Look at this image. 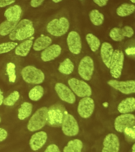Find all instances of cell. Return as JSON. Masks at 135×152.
Here are the masks:
<instances>
[{
    "instance_id": "7",
    "label": "cell",
    "mask_w": 135,
    "mask_h": 152,
    "mask_svg": "<svg viewBox=\"0 0 135 152\" xmlns=\"http://www.w3.org/2000/svg\"><path fill=\"white\" fill-rule=\"evenodd\" d=\"M68 83L72 91L78 97L83 98L92 95L90 86L84 81L73 78L69 79Z\"/></svg>"
},
{
    "instance_id": "13",
    "label": "cell",
    "mask_w": 135,
    "mask_h": 152,
    "mask_svg": "<svg viewBox=\"0 0 135 152\" xmlns=\"http://www.w3.org/2000/svg\"><path fill=\"white\" fill-rule=\"evenodd\" d=\"M60 99L66 103L73 104L76 102V96L73 91L63 83H58L54 88Z\"/></svg>"
},
{
    "instance_id": "11",
    "label": "cell",
    "mask_w": 135,
    "mask_h": 152,
    "mask_svg": "<svg viewBox=\"0 0 135 152\" xmlns=\"http://www.w3.org/2000/svg\"><path fill=\"white\" fill-rule=\"evenodd\" d=\"M107 84L115 90H118L124 94H130L135 93V81H118L111 80L107 82Z\"/></svg>"
},
{
    "instance_id": "45",
    "label": "cell",
    "mask_w": 135,
    "mask_h": 152,
    "mask_svg": "<svg viewBox=\"0 0 135 152\" xmlns=\"http://www.w3.org/2000/svg\"><path fill=\"white\" fill-rule=\"evenodd\" d=\"M1 116H0V123H1Z\"/></svg>"
},
{
    "instance_id": "35",
    "label": "cell",
    "mask_w": 135,
    "mask_h": 152,
    "mask_svg": "<svg viewBox=\"0 0 135 152\" xmlns=\"http://www.w3.org/2000/svg\"><path fill=\"white\" fill-rule=\"evenodd\" d=\"M121 29L123 36L128 38H131L134 35V31L132 27L126 26H124Z\"/></svg>"
},
{
    "instance_id": "17",
    "label": "cell",
    "mask_w": 135,
    "mask_h": 152,
    "mask_svg": "<svg viewBox=\"0 0 135 152\" xmlns=\"http://www.w3.org/2000/svg\"><path fill=\"white\" fill-rule=\"evenodd\" d=\"M61 50L59 45L54 44L50 45L41 52V59L44 62L51 61L60 55Z\"/></svg>"
},
{
    "instance_id": "29",
    "label": "cell",
    "mask_w": 135,
    "mask_h": 152,
    "mask_svg": "<svg viewBox=\"0 0 135 152\" xmlns=\"http://www.w3.org/2000/svg\"><path fill=\"white\" fill-rule=\"evenodd\" d=\"M86 39L92 52H95L99 49L101 45L100 41L95 35L92 33H88L86 35Z\"/></svg>"
},
{
    "instance_id": "31",
    "label": "cell",
    "mask_w": 135,
    "mask_h": 152,
    "mask_svg": "<svg viewBox=\"0 0 135 152\" xmlns=\"http://www.w3.org/2000/svg\"><path fill=\"white\" fill-rule=\"evenodd\" d=\"M20 97L19 92L17 91H14L4 100L3 103L7 106H12L17 102Z\"/></svg>"
},
{
    "instance_id": "41",
    "label": "cell",
    "mask_w": 135,
    "mask_h": 152,
    "mask_svg": "<svg viewBox=\"0 0 135 152\" xmlns=\"http://www.w3.org/2000/svg\"><path fill=\"white\" fill-rule=\"evenodd\" d=\"M3 94V91L0 89V106L3 104V101H4V96Z\"/></svg>"
},
{
    "instance_id": "3",
    "label": "cell",
    "mask_w": 135,
    "mask_h": 152,
    "mask_svg": "<svg viewBox=\"0 0 135 152\" xmlns=\"http://www.w3.org/2000/svg\"><path fill=\"white\" fill-rule=\"evenodd\" d=\"M21 75L23 80L29 84H41L45 79L44 72L40 69L32 65L23 68L21 71Z\"/></svg>"
},
{
    "instance_id": "43",
    "label": "cell",
    "mask_w": 135,
    "mask_h": 152,
    "mask_svg": "<svg viewBox=\"0 0 135 152\" xmlns=\"http://www.w3.org/2000/svg\"><path fill=\"white\" fill-rule=\"evenodd\" d=\"M61 1H53V2L55 3H59V2H61Z\"/></svg>"
},
{
    "instance_id": "2",
    "label": "cell",
    "mask_w": 135,
    "mask_h": 152,
    "mask_svg": "<svg viewBox=\"0 0 135 152\" xmlns=\"http://www.w3.org/2000/svg\"><path fill=\"white\" fill-rule=\"evenodd\" d=\"M48 108L44 107L39 108L31 118L27 128L29 131L40 130L45 126L47 122Z\"/></svg>"
},
{
    "instance_id": "15",
    "label": "cell",
    "mask_w": 135,
    "mask_h": 152,
    "mask_svg": "<svg viewBox=\"0 0 135 152\" xmlns=\"http://www.w3.org/2000/svg\"><path fill=\"white\" fill-rule=\"evenodd\" d=\"M120 145L118 136L116 134L111 133L107 135L104 138L102 152H118Z\"/></svg>"
},
{
    "instance_id": "34",
    "label": "cell",
    "mask_w": 135,
    "mask_h": 152,
    "mask_svg": "<svg viewBox=\"0 0 135 152\" xmlns=\"http://www.w3.org/2000/svg\"><path fill=\"white\" fill-rule=\"evenodd\" d=\"M18 45V43L15 42H8L0 44V54H3L10 52L16 48Z\"/></svg>"
},
{
    "instance_id": "30",
    "label": "cell",
    "mask_w": 135,
    "mask_h": 152,
    "mask_svg": "<svg viewBox=\"0 0 135 152\" xmlns=\"http://www.w3.org/2000/svg\"><path fill=\"white\" fill-rule=\"evenodd\" d=\"M44 89L41 86H36L32 88L29 93V97L31 100L36 102L43 97Z\"/></svg>"
},
{
    "instance_id": "4",
    "label": "cell",
    "mask_w": 135,
    "mask_h": 152,
    "mask_svg": "<svg viewBox=\"0 0 135 152\" xmlns=\"http://www.w3.org/2000/svg\"><path fill=\"white\" fill-rule=\"evenodd\" d=\"M70 24L67 18L61 17L54 19L48 23L47 26V31L52 35L61 37L66 34L69 29Z\"/></svg>"
},
{
    "instance_id": "24",
    "label": "cell",
    "mask_w": 135,
    "mask_h": 152,
    "mask_svg": "<svg viewBox=\"0 0 135 152\" xmlns=\"http://www.w3.org/2000/svg\"><path fill=\"white\" fill-rule=\"evenodd\" d=\"M83 142L79 139L71 140L63 148V152H82Z\"/></svg>"
},
{
    "instance_id": "22",
    "label": "cell",
    "mask_w": 135,
    "mask_h": 152,
    "mask_svg": "<svg viewBox=\"0 0 135 152\" xmlns=\"http://www.w3.org/2000/svg\"><path fill=\"white\" fill-rule=\"evenodd\" d=\"M34 42L31 40H27L16 46L15 53L21 57H26L29 54L32 47Z\"/></svg>"
},
{
    "instance_id": "20",
    "label": "cell",
    "mask_w": 135,
    "mask_h": 152,
    "mask_svg": "<svg viewBox=\"0 0 135 152\" xmlns=\"http://www.w3.org/2000/svg\"><path fill=\"white\" fill-rule=\"evenodd\" d=\"M117 109L119 113L123 114L133 112L135 110L134 97H128L123 100L118 104Z\"/></svg>"
},
{
    "instance_id": "21",
    "label": "cell",
    "mask_w": 135,
    "mask_h": 152,
    "mask_svg": "<svg viewBox=\"0 0 135 152\" xmlns=\"http://www.w3.org/2000/svg\"><path fill=\"white\" fill-rule=\"evenodd\" d=\"M52 41L51 38L47 36L39 37L33 43V49L37 52L44 50L51 45Z\"/></svg>"
},
{
    "instance_id": "16",
    "label": "cell",
    "mask_w": 135,
    "mask_h": 152,
    "mask_svg": "<svg viewBox=\"0 0 135 152\" xmlns=\"http://www.w3.org/2000/svg\"><path fill=\"white\" fill-rule=\"evenodd\" d=\"M48 135L47 133L40 131L35 133L29 141V145L34 151H37L42 148L47 142Z\"/></svg>"
},
{
    "instance_id": "1",
    "label": "cell",
    "mask_w": 135,
    "mask_h": 152,
    "mask_svg": "<svg viewBox=\"0 0 135 152\" xmlns=\"http://www.w3.org/2000/svg\"><path fill=\"white\" fill-rule=\"evenodd\" d=\"M35 33L33 21L28 19H23L19 22L12 32L9 38L12 41H22L32 36Z\"/></svg>"
},
{
    "instance_id": "42",
    "label": "cell",
    "mask_w": 135,
    "mask_h": 152,
    "mask_svg": "<svg viewBox=\"0 0 135 152\" xmlns=\"http://www.w3.org/2000/svg\"><path fill=\"white\" fill-rule=\"evenodd\" d=\"M132 152H135V144L134 143L132 147Z\"/></svg>"
},
{
    "instance_id": "23",
    "label": "cell",
    "mask_w": 135,
    "mask_h": 152,
    "mask_svg": "<svg viewBox=\"0 0 135 152\" xmlns=\"http://www.w3.org/2000/svg\"><path fill=\"white\" fill-rule=\"evenodd\" d=\"M32 110V104L29 102H24L18 109V118L21 121L24 120L31 115Z\"/></svg>"
},
{
    "instance_id": "44",
    "label": "cell",
    "mask_w": 135,
    "mask_h": 152,
    "mask_svg": "<svg viewBox=\"0 0 135 152\" xmlns=\"http://www.w3.org/2000/svg\"><path fill=\"white\" fill-rule=\"evenodd\" d=\"M131 1V2H133V3H135V0H134V1Z\"/></svg>"
},
{
    "instance_id": "5",
    "label": "cell",
    "mask_w": 135,
    "mask_h": 152,
    "mask_svg": "<svg viewBox=\"0 0 135 152\" xmlns=\"http://www.w3.org/2000/svg\"><path fill=\"white\" fill-rule=\"evenodd\" d=\"M66 114V109L61 104L52 105L48 109L47 122L51 126H61Z\"/></svg>"
},
{
    "instance_id": "33",
    "label": "cell",
    "mask_w": 135,
    "mask_h": 152,
    "mask_svg": "<svg viewBox=\"0 0 135 152\" xmlns=\"http://www.w3.org/2000/svg\"><path fill=\"white\" fill-rule=\"evenodd\" d=\"M109 36L114 41L120 42L124 40L125 37L123 36L121 28L114 27L110 31Z\"/></svg>"
},
{
    "instance_id": "10",
    "label": "cell",
    "mask_w": 135,
    "mask_h": 152,
    "mask_svg": "<svg viewBox=\"0 0 135 152\" xmlns=\"http://www.w3.org/2000/svg\"><path fill=\"white\" fill-rule=\"evenodd\" d=\"M63 132L67 136L77 135L79 131V124L74 116L70 114L65 115L61 124Z\"/></svg>"
},
{
    "instance_id": "32",
    "label": "cell",
    "mask_w": 135,
    "mask_h": 152,
    "mask_svg": "<svg viewBox=\"0 0 135 152\" xmlns=\"http://www.w3.org/2000/svg\"><path fill=\"white\" fill-rule=\"evenodd\" d=\"M16 66L12 62L8 63L6 66V72L9 77V82L15 83L16 79Z\"/></svg>"
},
{
    "instance_id": "12",
    "label": "cell",
    "mask_w": 135,
    "mask_h": 152,
    "mask_svg": "<svg viewBox=\"0 0 135 152\" xmlns=\"http://www.w3.org/2000/svg\"><path fill=\"white\" fill-rule=\"evenodd\" d=\"M94 108V102L92 98L83 97L80 100L78 104V113L82 118H88L93 114Z\"/></svg>"
},
{
    "instance_id": "19",
    "label": "cell",
    "mask_w": 135,
    "mask_h": 152,
    "mask_svg": "<svg viewBox=\"0 0 135 152\" xmlns=\"http://www.w3.org/2000/svg\"><path fill=\"white\" fill-rule=\"evenodd\" d=\"M22 8L18 5H15L8 8L4 12V15L7 20L10 22L19 21L22 15Z\"/></svg>"
},
{
    "instance_id": "40",
    "label": "cell",
    "mask_w": 135,
    "mask_h": 152,
    "mask_svg": "<svg viewBox=\"0 0 135 152\" xmlns=\"http://www.w3.org/2000/svg\"><path fill=\"white\" fill-rule=\"evenodd\" d=\"M93 2L96 3V4L99 6V7H103L106 6L107 4V2H108V0H105V1H98V0H94Z\"/></svg>"
},
{
    "instance_id": "6",
    "label": "cell",
    "mask_w": 135,
    "mask_h": 152,
    "mask_svg": "<svg viewBox=\"0 0 135 152\" xmlns=\"http://www.w3.org/2000/svg\"><path fill=\"white\" fill-rule=\"evenodd\" d=\"M124 55L123 51L117 49L114 51L109 69L111 75L115 78L120 77L123 71Z\"/></svg>"
},
{
    "instance_id": "26",
    "label": "cell",
    "mask_w": 135,
    "mask_h": 152,
    "mask_svg": "<svg viewBox=\"0 0 135 152\" xmlns=\"http://www.w3.org/2000/svg\"><path fill=\"white\" fill-rule=\"evenodd\" d=\"M74 69V65L69 58H67L60 63L58 71L63 74L69 75L73 72Z\"/></svg>"
},
{
    "instance_id": "8",
    "label": "cell",
    "mask_w": 135,
    "mask_h": 152,
    "mask_svg": "<svg viewBox=\"0 0 135 152\" xmlns=\"http://www.w3.org/2000/svg\"><path fill=\"white\" fill-rule=\"evenodd\" d=\"M94 70L93 59L89 56L82 59L78 66V72L82 79L86 81L90 80Z\"/></svg>"
},
{
    "instance_id": "37",
    "label": "cell",
    "mask_w": 135,
    "mask_h": 152,
    "mask_svg": "<svg viewBox=\"0 0 135 152\" xmlns=\"http://www.w3.org/2000/svg\"><path fill=\"white\" fill-rule=\"evenodd\" d=\"M7 137V132L5 129L0 128V142L4 141Z\"/></svg>"
},
{
    "instance_id": "39",
    "label": "cell",
    "mask_w": 135,
    "mask_h": 152,
    "mask_svg": "<svg viewBox=\"0 0 135 152\" xmlns=\"http://www.w3.org/2000/svg\"><path fill=\"white\" fill-rule=\"evenodd\" d=\"M16 2L15 1H0V8H3Z\"/></svg>"
},
{
    "instance_id": "28",
    "label": "cell",
    "mask_w": 135,
    "mask_h": 152,
    "mask_svg": "<svg viewBox=\"0 0 135 152\" xmlns=\"http://www.w3.org/2000/svg\"><path fill=\"white\" fill-rule=\"evenodd\" d=\"M89 17L91 22L95 26H100L104 22V14L100 12L98 10H91L89 13Z\"/></svg>"
},
{
    "instance_id": "9",
    "label": "cell",
    "mask_w": 135,
    "mask_h": 152,
    "mask_svg": "<svg viewBox=\"0 0 135 152\" xmlns=\"http://www.w3.org/2000/svg\"><path fill=\"white\" fill-rule=\"evenodd\" d=\"M135 124V117L133 114H122L115 118L114 126L117 131L123 133L127 128H134Z\"/></svg>"
},
{
    "instance_id": "25",
    "label": "cell",
    "mask_w": 135,
    "mask_h": 152,
    "mask_svg": "<svg viewBox=\"0 0 135 152\" xmlns=\"http://www.w3.org/2000/svg\"><path fill=\"white\" fill-rule=\"evenodd\" d=\"M134 5L128 3H124L117 8V14L119 16L124 17L129 16L134 12Z\"/></svg>"
},
{
    "instance_id": "18",
    "label": "cell",
    "mask_w": 135,
    "mask_h": 152,
    "mask_svg": "<svg viewBox=\"0 0 135 152\" xmlns=\"http://www.w3.org/2000/svg\"><path fill=\"white\" fill-rule=\"evenodd\" d=\"M114 52L113 47L108 42H104L102 44L100 53L102 60L108 68H109L110 63Z\"/></svg>"
},
{
    "instance_id": "36",
    "label": "cell",
    "mask_w": 135,
    "mask_h": 152,
    "mask_svg": "<svg viewBox=\"0 0 135 152\" xmlns=\"http://www.w3.org/2000/svg\"><path fill=\"white\" fill-rule=\"evenodd\" d=\"M44 152H61V151L57 145L52 144L47 147Z\"/></svg>"
},
{
    "instance_id": "14",
    "label": "cell",
    "mask_w": 135,
    "mask_h": 152,
    "mask_svg": "<svg viewBox=\"0 0 135 152\" xmlns=\"http://www.w3.org/2000/svg\"><path fill=\"white\" fill-rule=\"evenodd\" d=\"M67 41L69 49L72 53L78 55L81 52L82 48L81 40L77 32L75 31L70 32L67 36Z\"/></svg>"
},
{
    "instance_id": "27",
    "label": "cell",
    "mask_w": 135,
    "mask_h": 152,
    "mask_svg": "<svg viewBox=\"0 0 135 152\" xmlns=\"http://www.w3.org/2000/svg\"><path fill=\"white\" fill-rule=\"evenodd\" d=\"M19 21L17 22H10L7 20L3 21L0 24V35L2 36L9 34L13 30Z\"/></svg>"
},
{
    "instance_id": "38",
    "label": "cell",
    "mask_w": 135,
    "mask_h": 152,
    "mask_svg": "<svg viewBox=\"0 0 135 152\" xmlns=\"http://www.w3.org/2000/svg\"><path fill=\"white\" fill-rule=\"evenodd\" d=\"M44 1H45L44 0H41V1L32 0V1H31L30 5L32 7H34V8H37V7L41 6Z\"/></svg>"
}]
</instances>
